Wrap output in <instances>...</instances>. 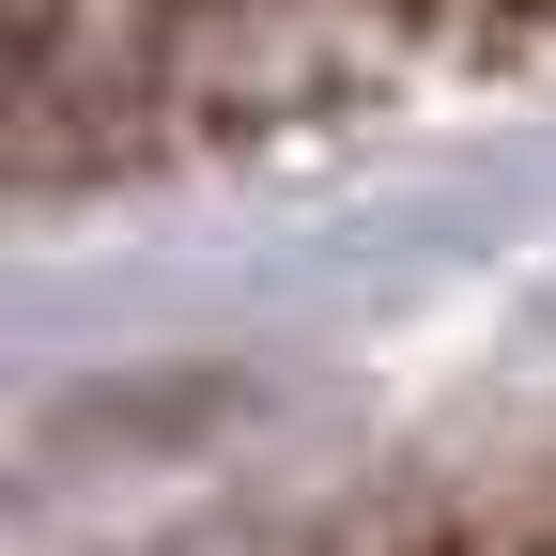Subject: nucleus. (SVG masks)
<instances>
[{
  "mask_svg": "<svg viewBox=\"0 0 556 556\" xmlns=\"http://www.w3.org/2000/svg\"><path fill=\"white\" fill-rule=\"evenodd\" d=\"M371 62H387L371 31H325V16H16L0 31V155L16 186L186 155V139L325 109Z\"/></svg>",
  "mask_w": 556,
  "mask_h": 556,
  "instance_id": "obj_1",
  "label": "nucleus"
},
{
  "mask_svg": "<svg viewBox=\"0 0 556 556\" xmlns=\"http://www.w3.org/2000/svg\"><path fill=\"white\" fill-rule=\"evenodd\" d=\"M263 556H556V433L387 464V479L325 495L294 541H263Z\"/></svg>",
  "mask_w": 556,
  "mask_h": 556,
  "instance_id": "obj_2",
  "label": "nucleus"
}]
</instances>
